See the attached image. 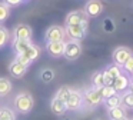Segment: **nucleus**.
Segmentation results:
<instances>
[{
  "label": "nucleus",
  "instance_id": "obj_10",
  "mask_svg": "<svg viewBox=\"0 0 133 120\" xmlns=\"http://www.w3.org/2000/svg\"><path fill=\"white\" fill-rule=\"evenodd\" d=\"M64 31H66V34L70 37L72 40H80L84 37V34H86V29L83 27L82 24H67L66 29H64Z\"/></svg>",
  "mask_w": 133,
  "mask_h": 120
},
{
  "label": "nucleus",
  "instance_id": "obj_32",
  "mask_svg": "<svg viewBox=\"0 0 133 120\" xmlns=\"http://www.w3.org/2000/svg\"><path fill=\"white\" fill-rule=\"evenodd\" d=\"M129 87H130V91H132V93H133V80H132V82H130Z\"/></svg>",
  "mask_w": 133,
  "mask_h": 120
},
{
  "label": "nucleus",
  "instance_id": "obj_3",
  "mask_svg": "<svg viewBox=\"0 0 133 120\" xmlns=\"http://www.w3.org/2000/svg\"><path fill=\"white\" fill-rule=\"evenodd\" d=\"M82 54V46L76 40H70L64 44V59L66 60H77Z\"/></svg>",
  "mask_w": 133,
  "mask_h": 120
},
{
  "label": "nucleus",
  "instance_id": "obj_30",
  "mask_svg": "<svg viewBox=\"0 0 133 120\" xmlns=\"http://www.w3.org/2000/svg\"><path fill=\"white\" fill-rule=\"evenodd\" d=\"M123 67H124V70H126V71H130V73H133V56L130 57V59L127 60L126 63H124Z\"/></svg>",
  "mask_w": 133,
  "mask_h": 120
},
{
  "label": "nucleus",
  "instance_id": "obj_33",
  "mask_svg": "<svg viewBox=\"0 0 133 120\" xmlns=\"http://www.w3.org/2000/svg\"><path fill=\"white\" fill-rule=\"evenodd\" d=\"M119 120H129L127 117H122V119H119Z\"/></svg>",
  "mask_w": 133,
  "mask_h": 120
},
{
  "label": "nucleus",
  "instance_id": "obj_11",
  "mask_svg": "<svg viewBox=\"0 0 133 120\" xmlns=\"http://www.w3.org/2000/svg\"><path fill=\"white\" fill-rule=\"evenodd\" d=\"M64 42H47L46 51L52 57H60L64 53Z\"/></svg>",
  "mask_w": 133,
  "mask_h": 120
},
{
  "label": "nucleus",
  "instance_id": "obj_14",
  "mask_svg": "<svg viewBox=\"0 0 133 120\" xmlns=\"http://www.w3.org/2000/svg\"><path fill=\"white\" fill-rule=\"evenodd\" d=\"M9 71H10V74H12L13 77H16V79H20V77H23L24 74H26L27 67H26V66H23V64H20L17 60H15V62L10 63Z\"/></svg>",
  "mask_w": 133,
  "mask_h": 120
},
{
  "label": "nucleus",
  "instance_id": "obj_2",
  "mask_svg": "<svg viewBox=\"0 0 133 120\" xmlns=\"http://www.w3.org/2000/svg\"><path fill=\"white\" fill-rule=\"evenodd\" d=\"M87 20H89V17L84 13V10H73L66 16L64 23H66V26L67 24H82L87 30V26H89Z\"/></svg>",
  "mask_w": 133,
  "mask_h": 120
},
{
  "label": "nucleus",
  "instance_id": "obj_34",
  "mask_svg": "<svg viewBox=\"0 0 133 120\" xmlns=\"http://www.w3.org/2000/svg\"><path fill=\"white\" fill-rule=\"evenodd\" d=\"M22 2H27V0H22Z\"/></svg>",
  "mask_w": 133,
  "mask_h": 120
},
{
  "label": "nucleus",
  "instance_id": "obj_17",
  "mask_svg": "<svg viewBox=\"0 0 133 120\" xmlns=\"http://www.w3.org/2000/svg\"><path fill=\"white\" fill-rule=\"evenodd\" d=\"M22 54L33 63L35 60L39 59V56H40V47H39V46H36V44H32L26 51H24V53H22Z\"/></svg>",
  "mask_w": 133,
  "mask_h": 120
},
{
  "label": "nucleus",
  "instance_id": "obj_19",
  "mask_svg": "<svg viewBox=\"0 0 133 120\" xmlns=\"http://www.w3.org/2000/svg\"><path fill=\"white\" fill-rule=\"evenodd\" d=\"M103 102H104V106L107 107V110H109V109H113V107H117V106H122V96L116 93V94H113V96L104 99Z\"/></svg>",
  "mask_w": 133,
  "mask_h": 120
},
{
  "label": "nucleus",
  "instance_id": "obj_1",
  "mask_svg": "<svg viewBox=\"0 0 133 120\" xmlns=\"http://www.w3.org/2000/svg\"><path fill=\"white\" fill-rule=\"evenodd\" d=\"M33 104H35L33 97L29 93H19L15 97V107L19 113H23V114L30 113L33 109Z\"/></svg>",
  "mask_w": 133,
  "mask_h": 120
},
{
  "label": "nucleus",
  "instance_id": "obj_15",
  "mask_svg": "<svg viewBox=\"0 0 133 120\" xmlns=\"http://www.w3.org/2000/svg\"><path fill=\"white\" fill-rule=\"evenodd\" d=\"M130 84V79L127 76H124V74H120L119 77H116L115 79V83H113V89L116 90V93H119V91H126V89L129 87Z\"/></svg>",
  "mask_w": 133,
  "mask_h": 120
},
{
  "label": "nucleus",
  "instance_id": "obj_4",
  "mask_svg": "<svg viewBox=\"0 0 133 120\" xmlns=\"http://www.w3.org/2000/svg\"><path fill=\"white\" fill-rule=\"evenodd\" d=\"M83 100L87 103L89 106L95 107V106H99L100 103H103V97L100 94V90L96 87H92V89H87L83 94Z\"/></svg>",
  "mask_w": 133,
  "mask_h": 120
},
{
  "label": "nucleus",
  "instance_id": "obj_27",
  "mask_svg": "<svg viewBox=\"0 0 133 120\" xmlns=\"http://www.w3.org/2000/svg\"><path fill=\"white\" fill-rule=\"evenodd\" d=\"M9 14H10V7L7 4H4L3 2H0V23L6 22L9 19Z\"/></svg>",
  "mask_w": 133,
  "mask_h": 120
},
{
  "label": "nucleus",
  "instance_id": "obj_25",
  "mask_svg": "<svg viewBox=\"0 0 133 120\" xmlns=\"http://www.w3.org/2000/svg\"><path fill=\"white\" fill-rule=\"evenodd\" d=\"M70 93H72V89H69L67 86H63V87H60L57 90V93H56V97L60 100H63V102H66L67 99H69Z\"/></svg>",
  "mask_w": 133,
  "mask_h": 120
},
{
  "label": "nucleus",
  "instance_id": "obj_23",
  "mask_svg": "<svg viewBox=\"0 0 133 120\" xmlns=\"http://www.w3.org/2000/svg\"><path fill=\"white\" fill-rule=\"evenodd\" d=\"M0 120H16V114L12 109H0Z\"/></svg>",
  "mask_w": 133,
  "mask_h": 120
},
{
  "label": "nucleus",
  "instance_id": "obj_20",
  "mask_svg": "<svg viewBox=\"0 0 133 120\" xmlns=\"http://www.w3.org/2000/svg\"><path fill=\"white\" fill-rule=\"evenodd\" d=\"M12 91V82L6 77H0V96H6Z\"/></svg>",
  "mask_w": 133,
  "mask_h": 120
},
{
  "label": "nucleus",
  "instance_id": "obj_28",
  "mask_svg": "<svg viewBox=\"0 0 133 120\" xmlns=\"http://www.w3.org/2000/svg\"><path fill=\"white\" fill-rule=\"evenodd\" d=\"M99 90H100V94H102V97H103V100L107 99V97H110V96H113V94H116V90L113 89V86H103V87H100Z\"/></svg>",
  "mask_w": 133,
  "mask_h": 120
},
{
  "label": "nucleus",
  "instance_id": "obj_24",
  "mask_svg": "<svg viewBox=\"0 0 133 120\" xmlns=\"http://www.w3.org/2000/svg\"><path fill=\"white\" fill-rule=\"evenodd\" d=\"M55 79V71L52 69H43L40 73V80L43 83H50L52 80Z\"/></svg>",
  "mask_w": 133,
  "mask_h": 120
},
{
  "label": "nucleus",
  "instance_id": "obj_26",
  "mask_svg": "<svg viewBox=\"0 0 133 120\" xmlns=\"http://www.w3.org/2000/svg\"><path fill=\"white\" fill-rule=\"evenodd\" d=\"M9 39H10V33L3 26H0V49H3L9 43Z\"/></svg>",
  "mask_w": 133,
  "mask_h": 120
},
{
  "label": "nucleus",
  "instance_id": "obj_29",
  "mask_svg": "<svg viewBox=\"0 0 133 120\" xmlns=\"http://www.w3.org/2000/svg\"><path fill=\"white\" fill-rule=\"evenodd\" d=\"M103 29H104V31H107V33H112V31H115V29H116L115 22H113L110 17H106V19L103 20Z\"/></svg>",
  "mask_w": 133,
  "mask_h": 120
},
{
  "label": "nucleus",
  "instance_id": "obj_6",
  "mask_svg": "<svg viewBox=\"0 0 133 120\" xmlns=\"http://www.w3.org/2000/svg\"><path fill=\"white\" fill-rule=\"evenodd\" d=\"M132 56H133L132 50L127 47H123V46L115 49V51H113V60H115V64L117 66H123Z\"/></svg>",
  "mask_w": 133,
  "mask_h": 120
},
{
  "label": "nucleus",
  "instance_id": "obj_21",
  "mask_svg": "<svg viewBox=\"0 0 133 120\" xmlns=\"http://www.w3.org/2000/svg\"><path fill=\"white\" fill-rule=\"evenodd\" d=\"M92 83H93V87L96 89H100L104 86V73L103 71H96L92 77Z\"/></svg>",
  "mask_w": 133,
  "mask_h": 120
},
{
  "label": "nucleus",
  "instance_id": "obj_9",
  "mask_svg": "<svg viewBox=\"0 0 133 120\" xmlns=\"http://www.w3.org/2000/svg\"><path fill=\"white\" fill-rule=\"evenodd\" d=\"M103 11V3L100 0H89L84 6V13L87 17H97Z\"/></svg>",
  "mask_w": 133,
  "mask_h": 120
},
{
  "label": "nucleus",
  "instance_id": "obj_13",
  "mask_svg": "<svg viewBox=\"0 0 133 120\" xmlns=\"http://www.w3.org/2000/svg\"><path fill=\"white\" fill-rule=\"evenodd\" d=\"M50 109H52V111L55 114H57V116H63L64 113L67 111V107H66V102H63V100L57 99V97H53V100L50 102Z\"/></svg>",
  "mask_w": 133,
  "mask_h": 120
},
{
  "label": "nucleus",
  "instance_id": "obj_22",
  "mask_svg": "<svg viewBox=\"0 0 133 120\" xmlns=\"http://www.w3.org/2000/svg\"><path fill=\"white\" fill-rule=\"evenodd\" d=\"M122 107L133 109V93L132 91H124L122 94Z\"/></svg>",
  "mask_w": 133,
  "mask_h": 120
},
{
  "label": "nucleus",
  "instance_id": "obj_31",
  "mask_svg": "<svg viewBox=\"0 0 133 120\" xmlns=\"http://www.w3.org/2000/svg\"><path fill=\"white\" fill-rule=\"evenodd\" d=\"M4 4H7L9 7H13V6H19L22 3V0H3Z\"/></svg>",
  "mask_w": 133,
  "mask_h": 120
},
{
  "label": "nucleus",
  "instance_id": "obj_7",
  "mask_svg": "<svg viewBox=\"0 0 133 120\" xmlns=\"http://www.w3.org/2000/svg\"><path fill=\"white\" fill-rule=\"evenodd\" d=\"M103 73H104V86H113L115 79L122 74V69H120V66L113 63V64L107 66V67L104 69Z\"/></svg>",
  "mask_w": 133,
  "mask_h": 120
},
{
  "label": "nucleus",
  "instance_id": "obj_18",
  "mask_svg": "<svg viewBox=\"0 0 133 120\" xmlns=\"http://www.w3.org/2000/svg\"><path fill=\"white\" fill-rule=\"evenodd\" d=\"M107 114L112 120H119L122 117H126V109L122 107V106H117V107H113L107 110Z\"/></svg>",
  "mask_w": 133,
  "mask_h": 120
},
{
  "label": "nucleus",
  "instance_id": "obj_5",
  "mask_svg": "<svg viewBox=\"0 0 133 120\" xmlns=\"http://www.w3.org/2000/svg\"><path fill=\"white\" fill-rule=\"evenodd\" d=\"M66 31L62 26H50L46 30V40L47 42H64Z\"/></svg>",
  "mask_w": 133,
  "mask_h": 120
},
{
  "label": "nucleus",
  "instance_id": "obj_8",
  "mask_svg": "<svg viewBox=\"0 0 133 120\" xmlns=\"http://www.w3.org/2000/svg\"><path fill=\"white\" fill-rule=\"evenodd\" d=\"M83 104V94L77 90H72L69 99L66 100V107L67 110H79Z\"/></svg>",
  "mask_w": 133,
  "mask_h": 120
},
{
  "label": "nucleus",
  "instance_id": "obj_12",
  "mask_svg": "<svg viewBox=\"0 0 133 120\" xmlns=\"http://www.w3.org/2000/svg\"><path fill=\"white\" fill-rule=\"evenodd\" d=\"M13 36H15V39L19 40H30L32 39V29L27 24H19L13 30Z\"/></svg>",
  "mask_w": 133,
  "mask_h": 120
},
{
  "label": "nucleus",
  "instance_id": "obj_16",
  "mask_svg": "<svg viewBox=\"0 0 133 120\" xmlns=\"http://www.w3.org/2000/svg\"><path fill=\"white\" fill-rule=\"evenodd\" d=\"M32 40H19V39H15L13 40V49H15L16 54H22L27 50V49L32 46Z\"/></svg>",
  "mask_w": 133,
  "mask_h": 120
}]
</instances>
